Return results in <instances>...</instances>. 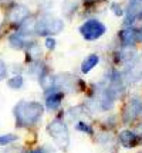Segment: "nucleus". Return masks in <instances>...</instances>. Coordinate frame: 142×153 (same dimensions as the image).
Returning <instances> with one entry per match:
<instances>
[{
	"label": "nucleus",
	"instance_id": "f257e3e1",
	"mask_svg": "<svg viewBox=\"0 0 142 153\" xmlns=\"http://www.w3.org/2000/svg\"><path fill=\"white\" fill-rule=\"evenodd\" d=\"M43 114V106L38 102H27L20 101L14 106V116H16V125L20 128L23 126L34 125Z\"/></svg>",
	"mask_w": 142,
	"mask_h": 153
},
{
	"label": "nucleus",
	"instance_id": "f03ea898",
	"mask_svg": "<svg viewBox=\"0 0 142 153\" xmlns=\"http://www.w3.org/2000/svg\"><path fill=\"white\" fill-rule=\"evenodd\" d=\"M49 133L53 137V140L55 142L57 146H60L61 149H66L70 143V135L67 131V126L61 122V120L55 119L49 125Z\"/></svg>",
	"mask_w": 142,
	"mask_h": 153
},
{
	"label": "nucleus",
	"instance_id": "7ed1b4c3",
	"mask_svg": "<svg viewBox=\"0 0 142 153\" xmlns=\"http://www.w3.org/2000/svg\"><path fill=\"white\" fill-rule=\"evenodd\" d=\"M80 30H81L82 37L91 41V40L99 38L105 33V26L102 23H99L98 20H88L87 23L82 24V27Z\"/></svg>",
	"mask_w": 142,
	"mask_h": 153
},
{
	"label": "nucleus",
	"instance_id": "20e7f679",
	"mask_svg": "<svg viewBox=\"0 0 142 153\" xmlns=\"http://www.w3.org/2000/svg\"><path fill=\"white\" fill-rule=\"evenodd\" d=\"M120 142H121V145L125 146V148H134V146H137L138 136L134 132L124 131L120 133Z\"/></svg>",
	"mask_w": 142,
	"mask_h": 153
},
{
	"label": "nucleus",
	"instance_id": "39448f33",
	"mask_svg": "<svg viewBox=\"0 0 142 153\" xmlns=\"http://www.w3.org/2000/svg\"><path fill=\"white\" fill-rule=\"evenodd\" d=\"M141 112V104L138 101H132L129 104V108L125 111V115H124V119L125 120H131L134 119L135 116H138Z\"/></svg>",
	"mask_w": 142,
	"mask_h": 153
},
{
	"label": "nucleus",
	"instance_id": "423d86ee",
	"mask_svg": "<svg viewBox=\"0 0 142 153\" xmlns=\"http://www.w3.org/2000/svg\"><path fill=\"white\" fill-rule=\"evenodd\" d=\"M98 61H99V58L97 54H93V55H90V57H87L84 60V62H82V67H81L82 72H90L94 67L98 64Z\"/></svg>",
	"mask_w": 142,
	"mask_h": 153
},
{
	"label": "nucleus",
	"instance_id": "0eeeda50",
	"mask_svg": "<svg viewBox=\"0 0 142 153\" xmlns=\"http://www.w3.org/2000/svg\"><path fill=\"white\" fill-rule=\"evenodd\" d=\"M121 40L124 44H132L134 41H137V33L135 30H124L121 33Z\"/></svg>",
	"mask_w": 142,
	"mask_h": 153
},
{
	"label": "nucleus",
	"instance_id": "6e6552de",
	"mask_svg": "<svg viewBox=\"0 0 142 153\" xmlns=\"http://www.w3.org/2000/svg\"><path fill=\"white\" fill-rule=\"evenodd\" d=\"M61 98H63V95L60 92L51 94L49 97V99H47V106H49L50 109H55L61 104Z\"/></svg>",
	"mask_w": 142,
	"mask_h": 153
},
{
	"label": "nucleus",
	"instance_id": "1a4fd4ad",
	"mask_svg": "<svg viewBox=\"0 0 142 153\" xmlns=\"http://www.w3.org/2000/svg\"><path fill=\"white\" fill-rule=\"evenodd\" d=\"M23 84H24V79H23L22 75H14L7 81V85H9L11 89H20V88L23 87Z\"/></svg>",
	"mask_w": 142,
	"mask_h": 153
},
{
	"label": "nucleus",
	"instance_id": "9d476101",
	"mask_svg": "<svg viewBox=\"0 0 142 153\" xmlns=\"http://www.w3.org/2000/svg\"><path fill=\"white\" fill-rule=\"evenodd\" d=\"M19 139L17 135H13V133H6V135H1L0 136V146H9L11 143H14Z\"/></svg>",
	"mask_w": 142,
	"mask_h": 153
},
{
	"label": "nucleus",
	"instance_id": "9b49d317",
	"mask_svg": "<svg viewBox=\"0 0 142 153\" xmlns=\"http://www.w3.org/2000/svg\"><path fill=\"white\" fill-rule=\"evenodd\" d=\"M28 54L31 58H38L40 54H41V51H40V45L38 44H31L30 47H28Z\"/></svg>",
	"mask_w": 142,
	"mask_h": 153
},
{
	"label": "nucleus",
	"instance_id": "f8f14e48",
	"mask_svg": "<svg viewBox=\"0 0 142 153\" xmlns=\"http://www.w3.org/2000/svg\"><path fill=\"white\" fill-rule=\"evenodd\" d=\"M6 74H7V67H6V64L3 61H0V81L6 76Z\"/></svg>",
	"mask_w": 142,
	"mask_h": 153
},
{
	"label": "nucleus",
	"instance_id": "ddd939ff",
	"mask_svg": "<svg viewBox=\"0 0 142 153\" xmlns=\"http://www.w3.org/2000/svg\"><path fill=\"white\" fill-rule=\"evenodd\" d=\"M77 128H78V129H81V131H84V132L93 133V129H91V128H90V126H88L87 123H84V122H80V123L77 125Z\"/></svg>",
	"mask_w": 142,
	"mask_h": 153
},
{
	"label": "nucleus",
	"instance_id": "4468645a",
	"mask_svg": "<svg viewBox=\"0 0 142 153\" xmlns=\"http://www.w3.org/2000/svg\"><path fill=\"white\" fill-rule=\"evenodd\" d=\"M46 45H47V48H54V47H55V41L53 40V38H47V43H46Z\"/></svg>",
	"mask_w": 142,
	"mask_h": 153
},
{
	"label": "nucleus",
	"instance_id": "2eb2a0df",
	"mask_svg": "<svg viewBox=\"0 0 142 153\" xmlns=\"http://www.w3.org/2000/svg\"><path fill=\"white\" fill-rule=\"evenodd\" d=\"M28 153H43V149H34V150H30Z\"/></svg>",
	"mask_w": 142,
	"mask_h": 153
}]
</instances>
